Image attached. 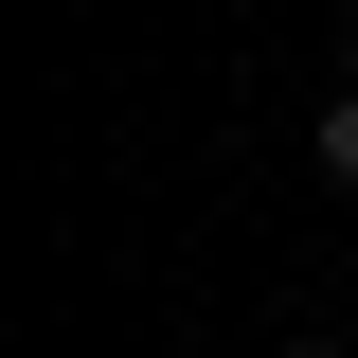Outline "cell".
Instances as JSON below:
<instances>
[{"mask_svg": "<svg viewBox=\"0 0 358 358\" xmlns=\"http://www.w3.org/2000/svg\"><path fill=\"white\" fill-rule=\"evenodd\" d=\"M268 358H322V341H268Z\"/></svg>", "mask_w": 358, "mask_h": 358, "instance_id": "2", "label": "cell"}, {"mask_svg": "<svg viewBox=\"0 0 358 358\" xmlns=\"http://www.w3.org/2000/svg\"><path fill=\"white\" fill-rule=\"evenodd\" d=\"M305 162H322V179H341V197H358V90H341V108H322V126H305Z\"/></svg>", "mask_w": 358, "mask_h": 358, "instance_id": "1", "label": "cell"}]
</instances>
